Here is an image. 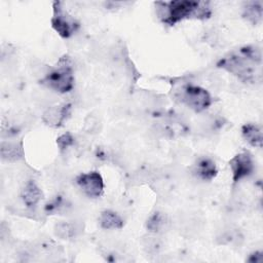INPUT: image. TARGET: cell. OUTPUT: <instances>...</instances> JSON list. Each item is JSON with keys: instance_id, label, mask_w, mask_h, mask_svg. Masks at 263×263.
Listing matches in <instances>:
<instances>
[{"instance_id": "cell-15", "label": "cell", "mask_w": 263, "mask_h": 263, "mask_svg": "<svg viewBox=\"0 0 263 263\" xmlns=\"http://www.w3.org/2000/svg\"><path fill=\"white\" fill-rule=\"evenodd\" d=\"M167 220L164 214L160 212H155L146 221V228L152 233H159L164 230Z\"/></svg>"}, {"instance_id": "cell-16", "label": "cell", "mask_w": 263, "mask_h": 263, "mask_svg": "<svg viewBox=\"0 0 263 263\" xmlns=\"http://www.w3.org/2000/svg\"><path fill=\"white\" fill-rule=\"evenodd\" d=\"M54 234L61 239H72L77 234V228L73 223L70 222H60L54 226Z\"/></svg>"}, {"instance_id": "cell-3", "label": "cell", "mask_w": 263, "mask_h": 263, "mask_svg": "<svg viewBox=\"0 0 263 263\" xmlns=\"http://www.w3.org/2000/svg\"><path fill=\"white\" fill-rule=\"evenodd\" d=\"M40 83L58 93L70 92L75 85L71 59L68 55L62 57L57 65L44 74L40 79Z\"/></svg>"}, {"instance_id": "cell-8", "label": "cell", "mask_w": 263, "mask_h": 263, "mask_svg": "<svg viewBox=\"0 0 263 263\" xmlns=\"http://www.w3.org/2000/svg\"><path fill=\"white\" fill-rule=\"evenodd\" d=\"M71 105L70 104H59L47 108L43 115V122L50 127H61L68 120L71 115Z\"/></svg>"}, {"instance_id": "cell-17", "label": "cell", "mask_w": 263, "mask_h": 263, "mask_svg": "<svg viewBox=\"0 0 263 263\" xmlns=\"http://www.w3.org/2000/svg\"><path fill=\"white\" fill-rule=\"evenodd\" d=\"M57 144L60 151H65L74 144V137L70 133H66L57 139Z\"/></svg>"}, {"instance_id": "cell-2", "label": "cell", "mask_w": 263, "mask_h": 263, "mask_svg": "<svg viewBox=\"0 0 263 263\" xmlns=\"http://www.w3.org/2000/svg\"><path fill=\"white\" fill-rule=\"evenodd\" d=\"M154 4L159 21L171 27L184 20H206L212 14L210 3L205 1L174 0L157 1Z\"/></svg>"}, {"instance_id": "cell-11", "label": "cell", "mask_w": 263, "mask_h": 263, "mask_svg": "<svg viewBox=\"0 0 263 263\" xmlns=\"http://www.w3.org/2000/svg\"><path fill=\"white\" fill-rule=\"evenodd\" d=\"M24 147L22 142L2 141L0 147L1 159L6 162H16L24 157Z\"/></svg>"}, {"instance_id": "cell-18", "label": "cell", "mask_w": 263, "mask_h": 263, "mask_svg": "<svg viewBox=\"0 0 263 263\" xmlns=\"http://www.w3.org/2000/svg\"><path fill=\"white\" fill-rule=\"evenodd\" d=\"M248 262L251 263H262L263 262V253L262 252H254L247 259Z\"/></svg>"}, {"instance_id": "cell-5", "label": "cell", "mask_w": 263, "mask_h": 263, "mask_svg": "<svg viewBox=\"0 0 263 263\" xmlns=\"http://www.w3.org/2000/svg\"><path fill=\"white\" fill-rule=\"evenodd\" d=\"M51 28L64 39L72 37L80 28L79 22L71 15L60 1L52 2V16L50 18Z\"/></svg>"}, {"instance_id": "cell-9", "label": "cell", "mask_w": 263, "mask_h": 263, "mask_svg": "<svg viewBox=\"0 0 263 263\" xmlns=\"http://www.w3.org/2000/svg\"><path fill=\"white\" fill-rule=\"evenodd\" d=\"M191 172L197 179L204 182H210L216 178L218 174V168L213 159L202 156L195 160L192 165Z\"/></svg>"}, {"instance_id": "cell-7", "label": "cell", "mask_w": 263, "mask_h": 263, "mask_svg": "<svg viewBox=\"0 0 263 263\" xmlns=\"http://www.w3.org/2000/svg\"><path fill=\"white\" fill-rule=\"evenodd\" d=\"M76 184L84 195L89 198H98L104 193V180L97 171L82 173L76 177Z\"/></svg>"}, {"instance_id": "cell-12", "label": "cell", "mask_w": 263, "mask_h": 263, "mask_svg": "<svg viewBox=\"0 0 263 263\" xmlns=\"http://www.w3.org/2000/svg\"><path fill=\"white\" fill-rule=\"evenodd\" d=\"M99 223L100 226L106 230L121 229L123 227V219L119 214L112 210H105L101 212Z\"/></svg>"}, {"instance_id": "cell-1", "label": "cell", "mask_w": 263, "mask_h": 263, "mask_svg": "<svg viewBox=\"0 0 263 263\" xmlns=\"http://www.w3.org/2000/svg\"><path fill=\"white\" fill-rule=\"evenodd\" d=\"M261 49L255 45L242 46L217 62L218 68L229 72L245 83H254L261 79Z\"/></svg>"}, {"instance_id": "cell-4", "label": "cell", "mask_w": 263, "mask_h": 263, "mask_svg": "<svg viewBox=\"0 0 263 263\" xmlns=\"http://www.w3.org/2000/svg\"><path fill=\"white\" fill-rule=\"evenodd\" d=\"M176 98L196 113L205 111L213 104L211 93L205 88L194 84L181 86L176 92Z\"/></svg>"}, {"instance_id": "cell-10", "label": "cell", "mask_w": 263, "mask_h": 263, "mask_svg": "<svg viewBox=\"0 0 263 263\" xmlns=\"http://www.w3.org/2000/svg\"><path fill=\"white\" fill-rule=\"evenodd\" d=\"M43 197V193L40 187L34 180H29L25 183L22 191L21 198L28 209H34L38 205Z\"/></svg>"}, {"instance_id": "cell-13", "label": "cell", "mask_w": 263, "mask_h": 263, "mask_svg": "<svg viewBox=\"0 0 263 263\" xmlns=\"http://www.w3.org/2000/svg\"><path fill=\"white\" fill-rule=\"evenodd\" d=\"M241 136L245 141L253 147H262V129L255 123H246L241 127Z\"/></svg>"}, {"instance_id": "cell-14", "label": "cell", "mask_w": 263, "mask_h": 263, "mask_svg": "<svg viewBox=\"0 0 263 263\" xmlns=\"http://www.w3.org/2000/svg\"><path fill=\"white\" fill-rule=\"evenodd\" d=\"M242 17L249 23L256 25L262 21L263 7L260 1H249L242 6Z\"/></svg>"}, {"instance_id": "cell-6", "label": "cell", "mask_w": 263, "mask_h": 263, "mask_svg": "<svg viewBox=\"0 0 263 263\" xmlns=\"http://www.w3.org/2000/svg\"><path fill=\"white\" fill-rule=\"evenodd\" d=\"M233 184H237L246 178H249L255 168V162L250 152L243 151L235 154L229 161Z\"/></svg>"}]
</instances>
